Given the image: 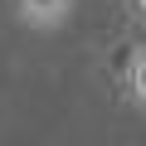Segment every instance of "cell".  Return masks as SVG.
<instances>
[{"label": "cell", "instance_id": "obj_1", "mask_svg": "<svg viewBox=\"0 0 146 146\" xmlns=\"http://www.w3.org/2000/svg\"><path fill=\"white\" fill-rule=\"evenodd\" d=\"M10 10L25 29L34 34H49V29H63L68 15H73V0H10Z\"/></svg>", "mask_w": 146, "mask_h": 146}, {"label": "cell", "instance_id": "obj_2", "mask_svg": "<svg viewBox=\"0 0 146 146\" xmlns=\"http://www.w3.org/2000/svg\"><path fill=\"white\" fill-rule=\"evenodd\" d=\"M127 102L136 112H146V44H136L127 58Z\"/></svg>", "mask_w": 146, "mask_h": 146}, {"label": "cell", "instance_id": "obj_3", "mask_svg": "<svg viewBox=\"0 0 146 146\" xmlns=\"http://www.w3.org/2000/svg\"><path fill=\"white\" fill-rule=\"evenodd\" d=\"M131 5H136V10H141V15H146V0H131Z\"/></svg>", "mask_w": 146, "mask_h": 146}]
</instances>
